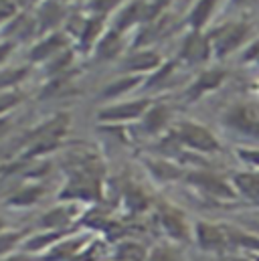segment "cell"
<instances>
[{
	"label": "cell",
	"instance_id": "cell-22",
	"mask_svg": "<svg viewBox=\"0 0 259 261\" xmlns=\"http://www.w3.org/2000/svg\"><path fill=\"white\" fill-rule=\"evenodd\" d=\"M39 196H41V189H39V187L27 189V191H22L20 195L14 196V198L10 200V204H29V202H35Z\"/></svg>",
	"mask_w": 259,
	"mask_h": 261
},
{
	"label": "cell",
	"instance_id": "cell-18",
	"mask_svg": "<svg viewBox=\"0 0 259 261\" xmlns=\"http://www.w3.org/2000/svg\"><path fill=\"white\" fill-rule=\"evenodd\" d=\"M146 261H180V255H178V251L174 249V247H156L150 255H148V259Z\"/></svg>",
	"mask_w": 259,
	"mask_h": 261
},
{
	"label": "cell",
	"instance_id": "cell-4",
	"mask_svg": "<svg viewBox=\"0 0 259 261\" xmlns=\"http://www.w3.org/2000/svg\"><path fill=\"white\" fill-rule=\"evenodd\" d=\"M196 241L204 251H223L229 243L227 229L211 223H198L196 225Z\"/></svg>",
	"mask_w": 259,
	"mask_h": 261
},
{
	"label": "cell",
	"instance_id": "cell-24",
	"mask_svg": "<svg viewBox=\"0 0 259 261\" xmlns=\"http://www.w3.org/2000/svg\"><path fill=\"white\" fill-rule=\"evenodd\" d=\"M122 0H91V8L93 10H99V12H108L112 10L114 6H118Z\"/></svg>",
	"mask_w": 259,
	"mask_h": 261
},
{
	"label": "cell",
	"instance_id": "cell-12",
	"mask_svg": "<svg viewBox=\"0 0 259 261\" xmlns=\"http://www.w3.org/2000/svg\"><path fill=\"white\" fill-rule=\"evenodd\" d=\"M162 225H164L166 233H168L170 237H174V239H183V237L187 235L185 221H183V217H180L178 213H172V211L164 213V215H162Z\"/></svg>",
	"mask_w": 259,
	"mask_h": 261
},
{
	"label": "cell",
	"instance_id": "cell-3",
	"mask_svg": "<svg viewBox=\"0 0 259 261\" xmlns=\"http://www.w3.org/2000/svg\"><path fill=\"white\" fill-rule=\"evenodd\" d=\"M225 122L235 130L259 138V103H243L233 108L225 116Z\"/></svg>",
	"mask_w": 259,
	"mask_h": 261
},
{
	"label": "cell",
	"instance_id": "cell-27",
	"mask_svg": "<svg viewBox=\"0 0 259 261\" xmlns=\"http://www.w3.org/2000/svg\"><path fill=\"white\" fill-rule=\"evenodd\" d=\"M12 14H14V4H10V2H0V20L8 18V16H12Z\"/></svg>",
	"mask_w": 259,
	"mask_h": 261
},
{
	"label": "cell",
	"instance_id": "cell-5",
	"mask_svg": "<svg viewBox=\"0 0 259 261\" xmlns=\"http://www.w3.org/2000/svg\"><path fill=\"white\" fill-rule=\"evenodd\" d=\"M146 110H148V101L138 99V101L122 103V106H116V108H108V110H103V112L99 114V118H101V120H106V122L134 120V118H140Z\"/></svg>",
	"mask_w": 259,
	"mask_h": 261
},
{
	"label": "cell",
	"instance_id": "cell-15",
	"mask_svg": "<svg viewBox=\"0 0 259 261\" xmlns=\"http://www.w3.org/2000/svg\"><path fill=\"white\" fill-rule=\"evenodd\" d=\"M140 81H142V77H140V75L124 77V79H120V81H116V83L108 85V89L103 91V95H106V97H116V95H120V93H126L128 89H132L134 85H138Z\"/></svg>",
	"mask_w": 259,
	"mask_h": 261
},
{
	"label": "cell",
	"instance_id": "cell-14",
	"mask_svg": "<svg viewBox=\"0 0 259 261\" xmlns=\"http://www.w3.org/2000/svg\"><path fill=\"white\" fill-rule=\"evenodd\" d=\"M168 120V110L166 108H152L146 118H144V126L148 132H158Z\"/></svg>",
	"mask_w": 259,
	"mask_h": 261
},
{
	"label": "cell",
	"instance_id": "cell-21",
	"mask_svg": "<svg viewBox=\"0 0 259 261\" xmlns=\"http://www.w3.org/2000/svg\"><path fill=\"white\" fill-rule=\"evenodd\" d=\"M99 27H101V22H99V20H91V22H87V27H85V29H83V33H81V39H83V45H85V47H89V45L97 39Z\"/></svg>",
	"mask_w": 259,
	"mask_h": 261
},
{
	"label": "cell",
	"instance_id": "cell-11",
	"mask_svg": "<svg viewBox=\"0 0 259 261\" xmlns=\"http://www.w3.org/2000/svg\"><path fill=\"white\" fill-rule=\"evenodd\" d=\"M235 187L243 196L249 200L259 202V176L257 174H237L235 176Z\"/></svg>",
	"mask_w": 259,
	"mask_h": 261
},
{
	"label": "cell",
	"instance_id": "cell-25",
	"mask_svg": "<svg viewBox=\"0 0 259 261\" xmlns=\"http://www.w3.org/2000/svg\"><path fill=\"white\" fill-rule=\"evenodd\" d=\"M18 95L16 93H4L2 97H0V114L4 112V110H8V108H12L14 103H18Z\"/></svg>",
	"mask_w": 259,
	"mask_h": 261
},
{
	"label": "cell",
	"instance_id": "cell-6",
	"mask_svg": "<svg viewBox=\"0 0 259 261\" xmlns=\"http://www.w3.org/2000/svg\"><path fill=\"white\" fill-rule=\"evenodd\" d=\"M211 51H213L211 39H206V37H202V35H198V33H193V35L185 41L180 55H183L189 63H200V61H204V59L209 57Z\"/></svg>",
	"mask_w": 259,
	"mask_h": 261
},
{
	"label": "cell",
	"instance_id": "cell-19",
	"mask_svg": "<svg viewBox=\"0 0 259 261\" xmlns=\"http://www.w3.org/2000/svg\"><path fill=\"white\" fill-rule=\"evenodd\" d=\"M138 16H140V4H130L128 8L122 12V16L118 18V31H124L128 24H132V22H136L138 20Z\"/></svg>",
	"mask_w": 259,
	"mask_h": 261
},
{
	"label": "cell",
	"instance_id": "cell-2",
	"mask_svg": "<svg viewBox=\"0 0 259 261\" xmlns=\"http://www.w3.org/2000/svg\"><path fill=\"white\" fill-rule=\"evenodd\" d=\"M247 33H249V27L243 24V22L225 24V27H221V29L213 35L211 47H213V51H215L219 57H223V55H227L229 51H233L235 47H239V45L245 41Z\"/></svg>",
	"mask_w": 259,
	"mask_h": 261
},
{
	"label": "cell",
	"instance_id": "cell-7",
	"mask_svg": "<svg viewBox=\"0 0 259 261\" xmlns=\"http://www.w3.org/2000/svg\"><path fill=\"white\" fill-rule=\"evenodd\" d=\"M191 180H193L198 189L206 191L209 195L213 196H219V198H233L235 196V191L225 180H221L217 176H211V174H193Z\"/></svg>",
	"mask_w": 259,
	"mask_h": 261
},
{
	"label": "cell",
	"instance_id": "cell-9",
	"mask_svg": "<svg viewBox=\"0 0 259 261\" xmlns=\"http://www.w3.org/2000/svg\"><path fill=\"white\" fill-rule=\"evenodd\" d=\"M63 45H65L63 35H51V37L43 39L35 49H31V59L33 61H43L47 57H53Z\"/></svg>",
	"mask_w": 259,
	"mask_h": 261
},
{
	"label": "cell",
	"instance_id": "cell-26",
	"mask_svg": "<svg viewBox=\"0 0 259 261\" xmlns=\"http://www.w3.org/2000/svg\"><path fill=\"white\" fill-rule=\"evenodd\" d=\"M241 158L249 164H255L259 166V152L257 150H241Z\"/></svg>",
	"mask_w": 259,
	"mask_h": 261
},
{
	"label": "cell",
	"instance_id": "cell-10",
	"mask_svg": "<svg viewBox=\"0 0 259 261\" xmlns=\"http://www.w3.org/2000/svg\"><path fill=\"white\" fill-rule=\"evenodd\" d=\"M215 6H217V0H198V2L194 4L193 12H191V16H189V22H191V27H193L194 31H198V29L211 18Z\"/></svg>",
	"mask_w": 259,
	"mask_h": 261
},
{
	"label": "cell",
	"instance_id": "cell-13",
	"mask_svg": "<svg viewBox=\"0 0 259 261\" xmlns=\"http://www.w3.org/2000/svg\"><path fill=\"white\" fill-rule=\"evenodd\" d=\"M158 63H160L158 55L148 51V53H138V55H134L128 63H126V67L132 69V71H146V69L158 67Z\"/></svg>",
	"mask_w": 259,
	"mask_h": 261
},
{
	"label": "cell",
	"instance_id": "cell-20",
	"mask_svg": "<svg viewBox=\"0 0 259 261\" xmlns=\"http://www.w3.org/2000/svg\"><path fill=\"white\" fill-rule=\"evenodd\" d=\"M27 75V69H6L0 71V87H10Z\"/></svg>",
	"mask_w": 259,
	"mask_h": 261
},
{
	"label": "cell",
	"instance_id": "cell-8",
	"mask_svg": "<svg viewBox=\"0 0 259 261\" xmlns=\"http://www.w3.org/2000/svg\"><path fill=\"white\" fill-rule=\"evenodd\" d=\"M223 77H225L223 71H204V73L194 81L193 85H191V89H189V97H191V99L200 97L202 93H206V91L219 87V83L223 81Z\"/></svg>",
	"mask_w": 259,
	"mask_h": 261
},
{
	"label": "cell",
	"instance_id": "cell-31",
	"mask_svg": "<svg viewBox=\"0 0 259 261\" xmlns=\"http://www.w3.org/2000/svg\"><path fill=\"white\" fill-rule=\"evenodd\" d=\"M235 261H247V259H235Z\"/></svg>",
	"mask_w": 259,
	"mask_h": 261
},
{
	"label": "cell",
	"instance_id": "cell-1",
	"mask_svg": "<svg viewBox=\"0 0 259 261\" xmlns=\"http://www.w3.org/2000/svg\"><path fill=\"white\" fill-rule=\"evenodd\" d=\"M176 138L193 148V150H198V152H215L219 150V142L217 138L206 130L204 126H198V124H193V122H183L176 126Z\"/></svg>",
	"mask_w": 259,
	"mask_h": 261
},
{
	"label": "cell",
	"instance_id": "cell-17",
	"mask_svg": "<svg viewBox=\"0 0 259 261\" xmlns=\"http://www.w3.org/2000/svg\"><path fill=\"white\" fill-rule=\"evenodd\" d=\"M59 18H61V10L57 8V4H47V6L43 8V12H41V18H39V22H41V29L45 31L47 27L55 24Z\"/></svg>",
	"mask_w": 259,
	"mask_h": 261
},
{
	"label": "cell",
	"instance_id": "cell-30",
	"mask_svg": "<svg viewBox=\"0 0 259 261\" xmlns=\"http://www.w3.org/2000/svg\"><path fill=\"white\" fill-rule=\"evenodd\" d=\"M233 2H237V4H247V2H251V0H233Z\"/></svg>",
	"mask_w": 259,
	"mask_h": 261
},
{
	"label": "cell",
	"instance_id": "cell-23",
	"mask_svg": "<svg viewBox=\"0 0 259 261\" xmlns=\"http://www.w3.org/2000/svg\"><path fill=\"white\" fill-rule=\"evenodd\" d=\"M152 170H154L158 176H162V178H174V176H178V174H180L174 166L164 164V162H154V164H152Z\"/></svg>",
	"mask_w": 259,
	"mask_h": 261
},
{
	"label": "cell",
	"instance_id": "cell-29",
	"mask_svg": "<svg viewBox=\"0 0 259 261\" xmlns=\"http://www.w3.org/2000/svg\"><path fill=\"white\" fill-rule=\"evenodd\" d=\"M8 130V120L6 118H0V136Z\"/></svg>",
	"mask_w": 259,
	"mask_h": 261
},
{
	"label": "cell",
	"instance_id": "cell-32",
	"mask_svg": "<svg viewBox=\"0 0 259 261\" xmlns=\"http://www.w3.org/2000/svg\"><path fill=\"white\" fill-rule=\"evenodd\" d=\"M0 227H2V221H0Z\"/></svg>",
	"mask_w": 259,
	"mask_h": 261
},
{
	"label": "cell",
	"instance_id": "cell-16",
	"mask_svg": "<svg viewBox=\"0 0 259 261\" xmlns=\"http://www.w3.org/2000/svg\"><path fill=\"white\" fill-rule=\"evenodd\" d=\"M118 259L120 261H146V253L140 245L136 243H124L118 251Z\"/></svg>",
	"mask_w": 259,
	"mask_h": 261
},
{
	"label": "cell",
	"instance_id": "cell-28",
	"mask_svg": "<svg viewBox=\"0 0 259 261\" xmlns=\"http://www.w3.org/2000/svg\"><path fill=\"white\" fill-rule=\"evenodd\" d=\"M12 51V43L10 41H6V43H0V63L8 57V53Z\"/></svg>",
	"mask_w": 259,
	"mask_h": 261
}]
</instances>
